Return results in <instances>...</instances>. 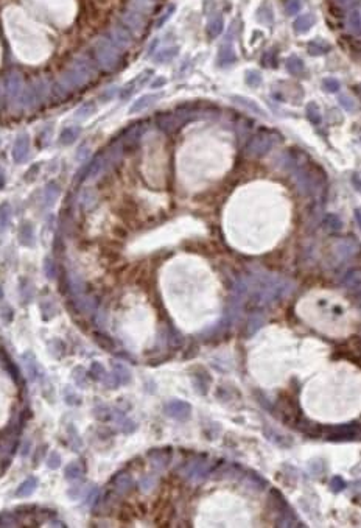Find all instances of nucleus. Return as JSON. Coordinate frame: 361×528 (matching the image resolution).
<instances>
[{"instance_id":"f257e3e1","label":"nucleus","mask_w":361,"mask_h":528,"mask_svg":"<svg viewBox=\"0 0 361 528\" xmlns=\"http://www.w3.org/2000/svg\"><path fill=\"white\" fill-rule=\"evenodd\" d=\"M274 147V139L268 133L254 134L246 144V153L251 156H265Z\"/></svg>"},{"instance_id":"f03ea898","label":"nucleus","mask_w":361,"mask_h":528,"mask_svg":"<svg viewBox=\"0 0 361 528\" xmlns=\"http://www.w3.org/2000/svg\"><path fill=\"white\" fill-rule=\"evenodd\" d=\"M164 411L168 418L184 422L192 416V405L186 401H170L168 403H165Z\"/></svg>"},{"instance_id":"7ed1b4c3","label":"nucleus","mask_w":361,"mask_h":528,"mask_svg":"<svg viewBox=\"0 0 361 528\" xmlns=\"http://www.w3.org/2000/svg\"><path fill=\"white\" fill-rule=\"evenodd\" d=\"M98 59L104 69H112L119 59V51L108 41H101L98 47Z\"/></svg>"},{"instance_id":"20e7f679","label":"nucleus","mask_w":361,"mask_h":528,"mask_svg":"<svg viewBox=\"0 0 361 528\" xmlns=\"http://www.w3.org/2000/svg\"><path fill=\"white\" fill-rule=\"evenodd\" d=\"M123 22L126 24V27L136 33V34H140L144 30H145V16L140 14V13H136V11H128L125 13V16H123Z\"/></svg>"},{"instance_id":"39448f33","label":"nucleus","mask_w":361,"mask_h":528,"mask_svg":"<svg viewBox=\"0 0 361 528\" xmlns=\"http://www.w3.org/2000/svg\"><path fill=\"white\" fill-rule=\"evenodd\" d=\"M148 458L151 460L153 466L164 469L171 458V449H153L151 452H148Z\"/></svg>"},{"instance_id":"423d86ee","label":"nucleus","mask_w":361,"mask_h":528,"mask_svg":"<svg viewBox=\"0 0 361 528\" xmlns=\"http://www.w3.org/2000/svg\"><path fill=\"white\" fill-rule=\"evenodd\" d=\"M231 100H232V101H235L237 104H240L241 108L248 109L249 112L255 114V116L263 117V119L268 117L266 111H265V109H262V108L259 106V103H257V101H254V100H251V99H246V97H239V95H232V97H231Z\"/></svg>"},{"instance_id":"0eeeda50","label":"nucleus","mask_w":361,"mask_h":528,"mask_svg":"<svg viewBox=\"0 0 361 528\" xmlns=\"http://www.w3.org/2000/svg\"><path fill=\"white\" fill-rule=\"evenodd\" d=\"M161 97H162V94H146L144 97H140L139 100L134 101L133 106L129 108V114H137V112H142L144 109H148L157 100H161Z\"/></svg>"},{"instance_id":"6e6552de","label":"nucleus","mask_w":361,"mask_h":528,"mask_svg":"<svg viewBox=\"0 0 361 528\" xmlns=\"http://www.w3.org/2000/svg\"><path fill=\"white\" fill-rule=\"evenodd\" d=\"M235 61H237V55H235L232 44H223L218 51V66L226 67V66L234 64Z\"/></svg>"},{"instance_id":"1a4fd4ad","label":"nucleus","mask_w":361,"mask_h":528,"mask_svg":"<svg viewBox=\"0 0 361 528\" xmlns=\"http://www.w3.org/2000/svg\"><path fill=\"white\" fill-rule=\"evenodd\" d=\"M112 419H116V422L119 424L120 432H123V433L129 435V433H133V432H136V430H137V424H136V422L131 421V419H128L121 411L112 410Z\"/></svg>"},{"instance_id":"9d476101","label":"nucleus","mask_w":361,"mask_h":528,"mask_svg":"<svg viewBox=\"0 0 361 528\" xmlns=\"http://www.w3.org/2000/svg\"><path fill=\"white\" fill-rule=\"evenodd\" d=\"M314 24H316V17L312 13H307V14L299 16L293 22V28L296 33H307Z\"/></svg>"},{"instance_id":"9b49d317","label":"nucleus","mask_w":361,"mask_h":528,"mask_svg":"<svg viewBox=\"0 0 361 528\" xmlns=\"http://www.w3.org/2000/svg\"><path fill=\"white\" fill-rule=\"evenodd\" d=\"M114 486H116V491L119 492V494H126V492L131 491V488H133V478H131L129 474H117L116 477H114L112 480Z\"/></svg>"},{"instance_id":"f8f14e48","label":"nucleus","mask_w":361,"mask_h":528,"mask_svg":"<svg viewBox=\"0 0 361 528\" xmlns=\"http://www.w3.org/2000/svg\"><path fill=\"white\" fill-rule=\"evenodd\" d=\"M210 377L207 373H202V374H193L192 376V383H193V388L196 390L198 394L204 396L207 394L209 391V385H210Z\"/></svg>"},{"instance_id":"ddd939ff","label":"nucleus","mask_w":361,"mask_h":528,"mask_svg":"<svg viewBox=\"0 0 361 528\" xmlns=\"http://www.w3.org/2000/svg\"><path fill=\"white\" fill-rule=\"evenodd\" d=\"M357 251V245L352 243L349 240H342L337 245V248H335V252H337V256L341 259V260H346L349 257H352Z\"/></svg>"},{"instance_id":"4468645a","label":"nucleus","mask_w":361,"mask_h":528,"mask_svg":"<svg viewBox=\"0 0 361 528\" xmlns=\"http://www.w3.org/2000/svg\"><path fill=\"white\" fill-rule=\"evenodd\" d=\"M285 66H287V70H288V72L291 74V75H294V76H301V75H304V72H305V64H304V61H302L301 58H299V56H296V55L289 56V58L287 59Z\"/></svg>"},{"instance_id":"2eb2a0df","label":"nucleus","mask_w":361,"mask_h":528,"mask_svg":"<svg viewBox=\"0 0 361 528\" xmlns=\"http://www.w3.org/2000/svg\"><path fill=\"white\" fill-rule=\"evenodd\" d=\"M112 373L116 374L120 385H128L131 382V371L121 362H112Z\"/></svg>"},{"instance_id":"dca6fc26","label":"nucleus","mask_w":361,"mask_h":528,"mask_svg":"<svg viewBox=\"0 0 361 528\" xmlns=\"http://www.w3.org/2000/svg\"><path fill=\"white\" fill-rule=\"evenodd\" d=\"M179 53V47L178 46H173V47H167L161 51H157L156 56H154V63L157 64H164V63H168V61L174 59L176 56H178Z\"/></svg>"},{"instance_id":"f3484780","label":"nucleus","mask_w":361,"mask_h":528,"mask_svg":"<svg viewBox=\"0 0 361 528\" xmlns=\"http://www.w3.org/2000/svg\"><path fill=\"white\" fill-rule=\"evenodd\" d=\"M223 30H224V19H223V16H215L214 19L209 22V25H207V34H209L210 39L218 38L219 34L223 33Z\"/></svg>"},{"instance_id":"a211bd4d","label":"nucleus","mask_w":361,"mask_h":528,"mask_svg":"<svg viewBox=\"0 0 361 528\" xmlns=\"http://www.w3.org/2000/svg\"><path fill=\"white\" fill-rule=\"evenodd\" d=\"M112 38H114V42H116V46L119 49H128L131 46V36L129 33L126 30L123 28H114L112 30Z\"/></svg>"},{"instance_id":"6ab92c4d","label":"nucleus","mask_w":361,"mask_h":528,"mask_svg":"<svg viewBox=\"0 0 361 528\" xmlns=\"http://www.w3.org/2000/svg\"><path fill=\"white\" fill-rule=\"evenodd\" d=\"M36 488H38V478L36 477H28L19 488H17L16 496L17 497H28V496L33 494Z\"/></svg>"},{"instance_id":"aec40b11","label":"nucleus","mask_w":361,"mask_h":528,"mask_svg":"<svg viewBox=\"0 0 361 528\" xmlns=\"http://www.w3.org/2000/svg\"><path fill=\"white\" fill-rule=\"evenodd\" d=\"M24 362H25V368H27V373H28V377L31 380H36L38 377V363H36V358H34V355L31 354V352H27V354H24Z\"/></svg>"},{"instance_id":"412c9836","label":"nucleus","mask_w":361,"mask_h":528,"mask_svg":"<svg viewBox=\"0 0 361 528\" xmlns=\"http://www.w3.org/2000/svg\"><path fill=\"white\" fill-rule=\"evenodd\" d=\"M263 324H265V316L262 313H254L248 321V333H246V335L252 337L255 332L262 329Z\"/></svg>"},{"instance_id":"4be33fe9","label":"nucleus","mask_w":361,"mask_h":528,"mask_svg":"<svg viewBox=\"0 0 361 528\" xmlns=\"http://www.w3.org/2000/svg\"><path fill=\"white\" fill-rule=\"evenodd\" d=\"M347 27H349V30L352 33L357 34V36H360V6L354 8V10L349 13Z\"/></svg>"},{"instance_id":"5701e85b","label":"nucleus","mask_w":361,"mask_h":528,"mask_svg":"<svg viewBox=\"0 0 361 528\" xmlns=\"http://www.w3.org/2000/svg\"><path fill=\"white\" fill-rule=\"evenodd\" d=\"M327 51H330V46L322 41H312L308 44V53L313 56H321L324 53H327Z\"/></svg>"},{"instance_id":"b1692460","label":"nucleus","mask_w":361,"mask_h":528,"mask_svg":"<svg viewBox=\"0 0 361 528\" xmlns=\"http://www.w3.org/2000/svg\"><path fill=\"white\" fill-rule=\"evenodd\" d=\"M153 8V0H131V11L148 14Z\"/></svg>"},{"instance_id":"393cba45","label":"nucleus","mask_w":361,"mask_h":528,"mask_svg":"<svg viewBox=\"0 0 361 528\" xmlns=\"http://www.w3.org/2000/svg\"><path fill=\"white\" fill-rule=\"evenodd\" d=\"M94 340L96 341V345H98L100 348H103L104 351H114L116 349V343H114V340L108 335H104V333H100V332H95L94 333Z\"/></svg>"},{"instance_id":"a878e982","label":"nucleus","mask_w":361,"mask_h":528,"mask_svg":"<svg viewBox=\"0 0 361 528\" xmlns=\"http://www.w3.org/2000/svg\"><path fill=\"white\" fill-rule=\"evenodd\" d=\"M145 123H137V125H133L126 133V142H133L136 144L137 140L142 137V134L145 133Z\"/></svg>"},{"instance_id":"bb28decb","label":"nucleus","mask_w":361,"mask_h":528,"mask_svg":"<svg viewBox=\"0 0 361 528\" xmlns=\"http://www.w3.org/2000/svg\"><path fill=\"white\" fill-rule=\"evenodd\" d=\"M156 483H157L156 475H144V477L140 478V481H139V488H140V491L144 492V494H149V492L156 488Z\"/></svg>"},{"instance_id":"cd10ccee","label":"nucleus","mask_w":361,"mask_h":528,"mask_svg":"<svg viewBox=\"0 0 361 528\" xmlns=\"http://www.w3.org/2000/svg\"><path fill=\"white\" fill-rule=\"evenodd\" d=\"M305 114H307V117H308V120H310L312 123H313V125H319V123H321V112H319V108H318V104H316V103H308L307 104V106H305Z\"/></svg>"},{"instance_id":"c85d7f7f","label":"nucleus","mask_w":361,"mask_h":528,"mask_svg":"<svg viewBox=\"0 0 361 528\" xmlns=\"http://www.w3.org/2000/svg\"><path fill=\"white\" fill-rule=\"evenodd\" d=\"M342 284L352 290L360 288V271L358 270H350L347 275L342 279Z\"/></svg>"},{"instance_id":"c756f323","label":"nucleus","mask_w":361,"mask_h":528,"mask_svg":"<svg viewBox=\"0 0 361 528\" xmlns=\"http://www.w3.org/2000/svg\"><path fill=\"white\" fill-rule=\"evenodd\" d=\"M265 435L268 436V439H271V441H274L276 444H279V446H282V447H289V446L293 444V443L288 439V436L279 435V433H276L274 430H271V428H265Z\"/></svg>"},{"instance_id":"7c9ffc66","label":"nucleus","mask_w":361,"mask_h":528,"mask_svg":"<svg viewBox=\"0 0 361 528\" xmlns=\"http://www.w3.org/2000/svg\"><path fill=\"white\" fill-rule=\"evenodd\" d=\"M83 475V468L80 463H70L66 468V478L67 480H76Z\"/></svg>"},{"instance_id":"2f4dec72","label":"nucleus","mask_w":361,"mask_h":528,"mask_svg":"<svg viewBox=\"0 0 361 528\" xmlns=\"http://www.w3.org/2000/svg\"><path fill=\"white\" fill-rule=\"evenodd\" d=\"M246 477H248V480H249V485H251V486H255L257 489H265V488L268 486L266 480L263 478V477H260V475H259L257 472H252V471H249V472H248V475H246Z\"/></svg>"},{"instance_id":"473e14b6","label":"nucleus","mask_w":361,"mask_h":528,"mask_svg":"<svg viewBox=\"0 0 361 528\" xmlns=\"http://www.w3.org/2000/svg\"><path fill=\"white\" fill-rule=\"evenodd\" d=\"M244 80L248 86L259 87L262 84V75H260V72H257V70H248L244 75Z\"/></svg>"},{"instance_id":"72a5a7b5","label":"nucleus","mask_w":361,"mask_h":528,"mask_svg":"<svg viewBox=\"0 0 361 528\" xmlns=\"http://www.w3.org/2000/svg\"><path fill=\"white\" fill-rule=\"evenodd\" d=\"M167 337H168V338H167L168 345L173 346V348H179V346L182 345V341H184V338H182L181 333L176 330V329H173L171 326H168V335H167Z\"/></svg>"},{"instance_id":"f704fd0d","label":"nucleus","mask_w":361,"mask_h":528,"mask_svg":"<svg viewBox=\"0 0 361 528\" xmlns=\"http://www.w3.org/2000/svg\"><path fill=\"white\" fill-rule=\"evenodd\" d=\"M324 223H325V226H327L330 231H339L341 227H342V222L339 220V217L335 215V214H330V215L325 217Z\"/></svg>"},{"instance_id":"c9c22d12","label":"nucleus","mask_w":361,"mask_h":528,"mask_svg":"<svg viewBox=\"0 0 361 528\" xmlns=\"http://www.w3.org/2000/svg\"><path fill=\"white\" fill-rule=\"evenodd\" d=\"M104 374H106V369L103 368V365L98 363V362H94L92 366H91V373H89V376L92 377V379L100 382V380H103Z\"/></svg>"},{"instance_id":"e433bc0d","label":"nucleus","mask_w":361,"mask_h":528,"mask_svg":"<svg viewBox=\"0 0 361 528\" xmlns=\"http://www.w3.org/2000/svg\"><path fill=\"white\" fill-rule=\"evenodd\" d=\"M322 87L325 92H339L341 89V83L337 80V78H325V80L322 81Z\"/></svg>"},{"instance_id":"4c0bfd02","label":"nucleus","mask_w":361,"mask_h":528,"mask_svg":"<svg viewBox=\"0 0 361 528\" xmlns=\"http://www.w3.org/2000/svg\"><path fill=\"white\" fill-rule=\"evenodd\" d=\"M94 413H95V418L100 419V421H109V419H112V408H109V407H106V405L96 407Z\"/></svg>"},{"instance_id":"58836bf2","label":"nucleus","mask_w":361,"mask_h":528,"mask_svg":"<svg viewBox=\"0 0 361 528\" xmlns=\"http://www.w3.org/2000/svg\"><path fill=\"white\" fill-rule=\"evenodd\" d=\"M330 489L333 492H341L346 489V481L342 480L339 475H335V477H332L330 480Z\"/></svg>"},{"instance_id":"ea45409f","label":"nucleus","mask_w":361,"mask_h":528,"mask_svg":"<svg viewBox=\"0 0 361 528\" xmlns=\"http://www.w3.org/2000/svg\"><path fill=\"white\" fill-rule=\"evenodd\" d=\"M101 382H103L104 385H106L109 390H116V388H119V385H120L119 379H117L116 374H114V373H111V374H104V377H103V380H101Z\"/></svg>"},{"instance_id":"a19ab883","label":"nucleus","mask_w":361,"mask_h":528,"mask_svg":"<svg viewBox=\"0 0 361 528\" xmlns=\"http://www.w3.org/2000/svg\"><path fill=\"white\" fill-rule=\"evenodd\" d=\"M301 8H302L301 0H288L287 5H285V11H287L288 16H293V14L299 13Z\"/></svg>"},{"instance_id":"79ce46f5","label":"nucleus","mask_w":361,"mask_h":528,"mask_svg":"<svg viewBox=\"0 0 361 528\" xmlns=\"http://www.w3.org/2000/svg\"><path fill=\"white\" fill-rule=\"evenodd\" d=\"M73 379H75L78 386H84V383L87 380V373L84 371L83 368H76L73 371Z\"/></svg>"},{"instance_id":"37998d69","label":"nucleus","mask_w":361,"mask_h":528,"mask_svg":"<svg viewBox=\"0 0 361 528\" xmlns=\"http://www.w3.org/2000/svg\"><path fill=\"white\" fill-rule=\"evenodd\" d=\"M0 525H2V527H16L17 521H16V517L13 514L5 513V514L0 516Z\"/></svg>"},{"instance_id":"c03bdc74","label":"nucleus","mask_w":361,"mask_h":528,"mask_svg":"<svg viewBox=\"0 0 361 528\" xmlns=\"http://www.w3.org/2000/svg\"><path fill=\"white\" fill-rule=\"evenodd\" d=\"M47 466L50 469H58L59 468V466H61V456H59L58 452H51L50 453L48 460H47Z\"/></svg>"},{"instance_id":"a18cd8bd","label":"nucleus","mask_w":361,"mask_h":528,"mask_svg":"<svg viewBox=\"0 0 361 528\" xmlns=\"http://www.w3.org/2000/svg\"><path fill=\"white\" fill-rule=\"evenodd\" d=\"M174 8H176V6H174V5H171V6L168 8V10H167V11H165V13H164V14H162L161 17H159V21L156 22V28H161L162 25H164V24H165L167 21L170 19V17H171V14L174 13Z\"/></svg>"},{"instance_id":"49530a36","label":"nucleus","mask_w":361,"mask_h":528,"mask_svg":"<svg viewBox=\"0 0 361 528\" xmlns=\"http://www.w3.org/2000/svg\"><path fill=\"white\" fill-rule=\"evenodd\" d=\"M339 103H341V106L344 108L346 111H354V109H355V101L352 100V99H349L347 95H341V97H339Z\"/></svg>"},{"instance_id":"de8ad7c7","label":"nucleus","mask_w":361,"mask_h":528,"mask_svg":"<svg viewBox=\"0 0 361 528\" xmlns=\"http://www.w3.org/2000/svg\"><path fill=\"white\" fill-rule=\"evenodd\" d=\"M24 235H22V242L25 245H31L33 243V231H31V226L30 225H25L24 227Z\"/></svg>"},{"instance_id":"09e8293b","label":"nucleus","mask_w":361,"mask_h":528,"mask_svg":"<svg viewBox=\"0 0 361 528\" xmlns=\"http://www.w3.org/2000/svg\"><path fill=\"white\" fill-rule=\"evenodd\" d=\"M137 81H139V78H136V80H134L133 83H129V84H126V86H125V89L121 91V99H128V97L134 92Z\"/></svg>"},{"instance_id":"8fccbe9b","label":"nucleus","mask_w":361,"mask_h":528,"mask_svg":"<svg viewBox=\"0 0 361 528\" xmlns=\"http://www.w3.org/2000/svg\"><path fill=\"white\" fill-rule=\"evenodd\" d=\"M56 197H58V187L55 186V184H50L48 189H47V201H48V204L53 203V200H55Z\"/></svg>"},{"instance_id":"3c124183","label":"nucleus","mask_w":361,"mask_h":528,"mask_svg":"<svg viewBox=\"0 0 361 528\" xmlns=\"http://www.w3.org/2000/svg\"><path fill=\"white\" fill-rule=\"evenodd\" d=\"M96 499H98V489H96V488H92V489H91V494L87 496L86 503H87V505H94L95 502H96Z\"/></svg>"},{"instance_id":"603ef678","label":"nucleus","mask_w":361,"mask_h":528,"mask_svg":"<svg viewBox=\"0 0 361 528\" xmlns=\"http://www.w3.org/2000/svg\"><path fill=\"white\" fill-rule=\"evenodd\" d=\"M75 136H76V131H73V129H69V131H66V133L63 134V137H61V140H63L64 144H67V142H72V140L75 139Z\"/></svg>"},{"instance_id":"864d4df0","label":"nucleus","mask_w":361,"mask_h":528,"mask_svg":"<svg viewBox=\"0 0 361 528\" xmlns=\"http://www.w3.org/2000/svg\"><path fill=\"white\" fill-rule=\"evenodd\" d=\"M66 399H67V403H70V405H78V403H80V398L73 393H69L66 396Z\"/></svg>"},{"instance_id":"5fc2aeb1","label":"nucleus","mask_w":361,"mask_h":528,"mask_svg":"<svg viewBox=\"0 0 361 528\" xmlns=\"http://www.w3.org/2000/svg\"><path fill=\"white\" fill-rule=\"evenodd\" d=\"M165 84H167V80H165L164 76H159V78H156V80L151 83V87H153V89H159V87H162V86H165Z\"/></svg>"},{"instance_id":"6e6d98bb","label":"nucleus","mask_w":361,"mask_h":528,"mask_svg":"<svg viewBox=\"0 0 361 528\" xmlns=\"http://www.w3.org/2000/svg\"><path fill=\"white\" fill-rule=\"evenodd\" d=\"M354 186H357V190H360V179H358V175H354Z\"/></svg>"},{"instance_id":"4d7b16f0","label":"nucleus","mask_w":361,"mask_h":528,"mask_svg":"<svg viewBox=\"0 0 361 528\" xmlns=\"http://www.w3.org/2000/svg\"><path fill=\"white\" fill-rule=\"evenodd\" d=\"M355 218H357V225L360 226V209L355 210Z\"/></svg>"},{"instance_id":"13d9d810","label":"nucleus","mask_w":361,"mask_h":528,"mask_svg":"<svg viewBox=\"0 0 361 528\" xmlns=\"http://www.w3.org/2000/svg\"><path fill=\"white\" fill-rule=\"evenodd\" d=\"M2 296H3V293H2V288H0V299H2Z\"/></svg>"}]
</instances>
